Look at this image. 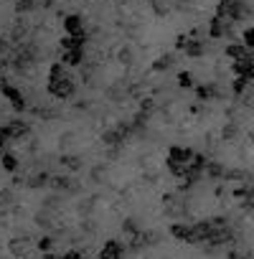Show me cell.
<instances>
[{
	"mask_svg": "<svg viewBox=\"0 0 254 259\" xmlns=\"http://www.w3.org/2000/svg\"><path fill=\"white\" fill-rule=\"evenodd\" d=\"M206 168H208V176H211V178H221V176H224V168H221L219 163H206Z\"/></svg>",
	"mask_w": 254,
	"mask_h": 259,
	"instance_id": "26",
	"label": "cell"
},
{
	"mask_svg": "<svg viewBox=\"0 0 254 259\" xmlns=\"http://www.w3.org/2000/svg\"><path fill=\"white\" fill-rule=\"evenodd\" d=\"M239 138V124L234 122V119H229L224 127H221V140L224 143H231V140H236Z\"/></svg>",
	"mask_w": 254,
	"mask_h": 259,
	"instance_id": "11",
	"label": "cell"
},
{
	"mask_svg": "<svg viewBox=\"0 0 254 259\" xmlns=\"http://www.w3.org/2000/svg\"><path fill=\"white\" fill-rule=\"evenodd\" d=\"M8 133H11V138H26V135H31V124L16 119V122L8 124Z\"/></svg>",
	"mask_w": 254,
	"mask_h": 259,
	"instance_id": "9",
	"label": "cell"
},
{
	"mask_svg": "<svg viewBox=\"0 0 254 259\" xmlns=\"http://www.w3.org/2000/svg\"><path fill=\"white\" fill-rule=\"evenodd\" d=\"M206 51H208V46H206L203 41H198V38H193V41L188 38V41H186V46H183V54H186V56H191V59H201Z\"/></svg>",
	"mask_w": 254,
	"mask_h": 259,
	"instance_id": "5",
	"label": "cell"
},
{
	"mask_svg": "<svg viewBox=\"0 0 254 259\" xmlns=\"http://www.w3.org/2000/svg\"><path fill=\"white\" fill-rule=\"evenodd\" d=\"M61 165L69 168V170L74 173V170L81 168V158H76V155H61Z\"/></svg>",
	"mask_w": 254,
	"mask_h": 259,
	"instance_id": "15",
	"label": "cell"
},
{
	"mask_svg": "<svg viewBox=\"0 0 254 259\" xmlns=\"http://www.w3.org/2000/svg\"><path fill=\"white\" fill-rule=\"evenodd\" d=\"M153 112H155V99H150V97L143 99V102H140V114L148 117V114H153Z\"/></svg>",
	"mask_w": 254,
	"mask_h": 259,
	"instance_id": "22",
	"label": "cell"
},
{
	"mask_svg": "<svg viewBox=\"0 0 254 259\" xmlns=\"http://www.w3.org/2000/svg\"><path fill=\"white\" fill-rule=\"evenodd\" d=\"M46 181H49V176H46V173H36V176L28 181V186H31V188H41Z\"/></svg>",
	"mask_w": 254,
	"mask_h": 259,
	"instance_id": "24",
	"label": "cell"
},
{
	"mask_svg": "<svg viewBox=\"0 0 254 259\" xmlns=\"http://www.w3.org/2000/svg\"><path fill=\"white\" fill-rule=\"evenodd\" d=\"M249 89H251V79H249V76H236L234 92H236V94H244V92H249Z\"/></svg>",
	"mask_w": 254,
	"mask_h": 259,
	"instance_id": "17",
	"label": "cell"
},
{
	"mask_svg": "<svg viewBox=\"0 0 254 259\" xmlns=\"http://www.w3.org/2000/svg\"><path fill=\"white\" fill-rule=\"evenodd\" d=\"M251 69H254V64H251V54L244 56V59H236V61H234V74H236V76H249V79H251V74H254Z\"/></svg>",
	"mask_w": 254,
	"mask_h": 259,
	"instance_id": "6",
	"label": "cell"
},
{
	"mask_svg": "<svg viewBox=\"0 0 254 259\" xmlns=\"http://www.w3.org/2000/svg\"><path fill=\"white\" fill-rule=\"evenodd\" d=\"M13 201V193L11 191H3V193H0V203H11Z\"/></svg>",
	"mask_w": 254,
	"mask_h": 259,
	"instance_id": "31",
	"label": "cell"
},
{
	"mask_svg": "<svg viewBox=\"0 0 254 259\" xmlns=\"http://www.w3.org/2000/svg\"><path fill=\"white\" fill-rule=\"evenodd\" d=\"M107 158H109V160H117V158H119V145H109Z\"/></svg>",
	"mask_w": 254,
	"mask_h": 259,
	"instance_id": "29",
	"label": "cell"
},
{
	"mask_svg": "<svg viewBox=\"0 0 254 259\" xmlns=\"http://www.w3.org/2000/svg\"><path fill=\"white\" fill-rule=\"evenodd\" d=\"M193 158V150L191 148H181V145H173L171 148V153H168V160H176V163H186L188 165V160Z\"/></svg>",
	"mask_w": 254,
	"mask_h": 259,
	"instance_id": "7",
	"label": "cell"
},
{
	"mask_svg": "<svg viewBox=\"0 0 254 259\" xmlns=\"http://www.w3.org/2000/svg\"><path fill=\"white\" fill-rule=\"evenodd\" d=\"M178 11H193V3H191V0H178Z\"/></svg>",
	"mask_w": 254,
	"mask_h": 259,
	"instance_id": "30",
	"label": "cell"
},
{
	"mask_svg": "<svg viewBox=\"0 0 254 259\" xmlns=\"http://www.w3.org/2000/svg\"><path fill=\"white\" fill-rule=\"evenodd\" d=\"M173 64H176V56H173V54H165V56H160V59L153 64V71H168Z\"/></svg>",
	"mask_w": 254,
	"mask_h": 259,
	"instance_id": "14",
	"label": "cell"
},
{
	"mask_svg": "<svg viewBox=\"0 0 254 259\" xmlns=\"http://www.w3.org/2000/svg\"><path fill=\"white\" fill-rule=\"evenodd\" d=\"M74 143H76V135H74V133H64V135L59 138V148H61V150L74 148Z\"/></svg>",
	"mask_w": 254,
	"mask_h": 259,
	"instance_id": "18",
	"label": "cell"
},
{
	"mask_svg": "<svg viewBox=\"0 0 254 259\" xmlns=\"http://www.w3.org/2000/svg\"><path fill=\"white\" fill-rule=\"evenodd\" d=\"M117 59H119V61H122V64H124V66H130V64H133V59H135V56H133V51H130V49H122V51H119V54H117Z\"/></svg>",
	"mask_w": 254,
	"mask_h": 259,
	"instance_id": "25",
	"label": "cell"
},
{
	"mask_svg": "<svg viewBox=\"0 0 254 259\" xmlns=\"http://www.w3.org/2000/svg\"><path fill=\"white\" fill-rule=\"evenodd\" d=\"M64 31H66V36H79V38H84V33H87L84 18H81V16H66V18H64Z\"/></svg>",
	"mask_w": 254,
	"mask_h": 259,
	"instance_id": "3",
	"label": "cell"
},
{
	"mask_svg": "<svg viewBox=\"0 0 254 259\" xmlns=\"http://www.w3.org/2000/svg\"><path fill=\"white\" fill-rule=\"evenodd\" d=\"M8 81H6V74H3V69H0V87H6Z\"/></svg>",
	"mask_w": 254,
	"mask_h": 259,
	"instance_id": "35",
	"label": "cell"
},
{
	"mask_svg": "<svg viewBox=\"0 0 254 259\" xmlns=\"http://www.w3.org/2000/svg\"><path fill=\"white\" fill-rule=\"evenodd\" d=\"M186 41H188V36H178V38H176V49H181V51H183Z\"/></svg>",
	"mask_w": 254,
	"mask_h": 259,
	"instance_id": "32",
	"label": "cell"
},
{
	"mask_svg": "<svg viewBox=\"0 0 254 259\" xmlns=\"http://www.w3.org/2000/svg\"><path fill=\"white\" fill-rule=\"evenodd\" d=\"M0 89H3V97H8V99H11V104H13V109H16V112H23V109H26V99H23L21 89H16V87H11V84L0 87Z\"/></svg>",
	"mask_w": 254,
	"mask_h": 259,
	"instance_id": "4",
	"label": "cell"
},
{
	"mask_svg": "<svg viewBox=\"0 0 254 259\" xmlns=\"http://www.w3.org/2000/svg\"><path fill=\"white\" fill-rule=\"evenodd\" d=\"M0 54H8V41L0 36Z\"/></svg>",
	"mask_w": 254,
	"mask_h": 259,
	"instance_id": "33",
	"label": "cell"
},
{
	"mask_svg": "<svg viewBox=\"0 0 254 259\" xmlns=\"http://www.w3.org/2000/svg\"><path fill=\"white\" fill-rule=\"evenodd\" d=\"M153 13H155V16H168L171 8H168L165 3H160V0H155V3H153Z\"/></svg>",
	"mask_w": 254,
	"mask_h": 259,
	"instance_id": "27",
	"label": "cell"
},
{
	"mask_svg": "<svg viewBox=\"0 0 254 259\" xmlns=\"http://www.w3.org/2000/svg\"><path fill=\"white\" fill-rule=\"evenodd\" d=\"M61 59H64V64L81 66V61H84V49H66V51L61 54Z\"/></svg>",
	"mask_w": 254,
	"mask_h": 259,
	"instance_id": "8",
	"label": "cell"
},
{
	"mask_svg": "<svg viewBox=\"0 0 254 259\" xmlns=\"http://www.w3.org/2000/svg\"><path fill=\"white\" fill-rule=\"evenodd\" d=\"M49 94L51 97H59V99H71L76 94V81L66 74V76H59V79H49Z\"/></svg>",
	"mask_w": 254,
	"mask_h": 259,
	"instance_id": "1",
	"label": "cell"
},
{
	"mask_svg": "<svg viewBox=\"0 0 254 259\" xmlns=\"http://www.w3.org/2000/svg\"><path fill=\"white\" fill-rule=\"evenodd\" d=\"M208 33L211 38H224V36H231V23L221 16H214L211 23H208Z\"/></svg>",
	"mask_w": 254,
	"mask_h": 259,
	"instance_id": "2",
	"label": "cell"
},
{
	"mask_svg": "<svg viewBox=\"0 0 254 259\" xmlns=\"http://www.w3.org/2000/svg\"><path fill=\"white\" fill-rule=\"evenodd\" d=\"M150 3H155V0H150Z\"/></svg>",
	"mask_w": 254,
	"mask_h": 259,
	"instance_id": "36",
	"label": "cell"
},
{
	"mask_svg": "<svg viewBox=\"0 0 254 259\" xmlns=\"http://www.w3.org/2000/svg\"><path fill=\"white\" fill-rule=\"evenodd\" d=\"M244 46L246 49H254V31L251 28H244Z\"/></svg>",
	"mask_w": 254,
	"mask_h": 259,
	"instance_id": "28",
	"label": "cell"
},
{
	"mask_svg": "<svg viewBox=\"0 0 254 259\" xmlns=\"http://www.w3.org/2000/svg\"><path fill=\"white\" fill-rule=\"evenodd\" d=\"M196 94H198L201 102H208V99L219 97V87L216 84H201V87H196Z\"/></svg>",
	"mask_w": 254,
	"mask_h": 259,
	"instance_id": "10",
	"label": "cell"
},
{
	"mask_svg": "<svg viewBox=\"0 0 254 259\" xmlns=\"http://www.w3.org/2000/svg\"><path fill=\"white\" fill-rule=\"evenodd\" d=\"M66 74H69V71H66V64H54L49 79H59V76H66Z\"/></svg>",
	"mask_w": 254,
	"mask_h": 259,
	"instance_id": "23",
	"label": "cell"
},
{
	"mask_svg": "<svg viewBox=\"0 0 254 259\" xmlns=\"http://www.w3.org/2000/svg\"><path fill=\"white\" fill-rule=\"evenodd\" d=\"M0 165H3V170H6V173H16L21 163H18V158H16V155H11V153L6 150V153H0Z\"/></svg>",
	"mask_w": 254,
	"mask_h": 259,
	"instance_id": "12",
	"label": "cell"
},
{
	"mask_svg": "<svg viewBox=\"0 0 254 259\" xmlns=\"http://www.w3.org/2000/svg\"><path fill=\"white\" fill-rule=\"evenodd\" d=\"M251 54V49H246L244 44H231V46H226V56L229 59H244V56H249Z\"/></svg>",
	"mask_w": 254,
	"mask_h": 259,
	"instance_id": "13",
	"label": "cell"
},
{
	"mask_svg": "<svg viewBox=\"0 0 254 259\" xmlns=\"http://www.w3.org/2000/svg\"><path fill=\"white\" fill-rule=\"evenodd\" d=\"M102 140H104L107 145H119V143H122V138H119L117 130H107V133L102 135Z\"/></svg>",
	"mask_w": 254,
	"mask_h": 259,
	"instance_id": "20",
	"label": "cell"
},
{
	"mask_svg": "<svg viewBox=\"0 0 254 259\" xmlns=\"http://www.w3.org/2000/svg\"><path fill=\"white\" fill-rule=\"evenodd\" d=\"M168 168L176 178H186L188 176V165L186 163H176V160H168Z\"/></svg>",
	"mask_w": 254,
	"mask_h": 259,
	"instance_id": "16",
	"label": "cell"
},
{
	"mask_svg": "<svg viewBox=\"0 0 254 259\" xmlns=\"http://www.w3.org/2000/svg\"><path fill=\"white\" fill-rule=\"evenodd\" d=\"M36 114H38L41 119H56V117H59V112H56L54 107H36Z\"/></svg>",
	"mask_w": 254,
	"mask_h": 259,
	"instance_id": "19",
	"label": "cell"
},
{
	"mask_svg": "<svg viewBox=\"0 0 254 259\" xmlns=\"http://www.w3.org/2000/svg\"><path fill=\"white\" fill-rule=\"evenodd\" d=\"M178 87H183V89H193V76H191L188 71H181V74H178Z\"/></svg>",
	"mask_w": 254,
	"mask_h": 259,
	"instance_id": "21",
	"label": "cell"
},
{
	"mask_svg": "<svg viewBox=\"0 0 254 259\" xmlns=\"http://www.w3.org/2000/svg\"><path fill=\"white\" fill-rule=\"evenodd\" d=\"M226 117H229V119H234V117H236V109H234V107H229V109H226Z\"/></svg>",
	"mask_w": 254,
	"mask_h": 259,
	"instance_id": "34",
	"label": "cell"
}]
</instances>
